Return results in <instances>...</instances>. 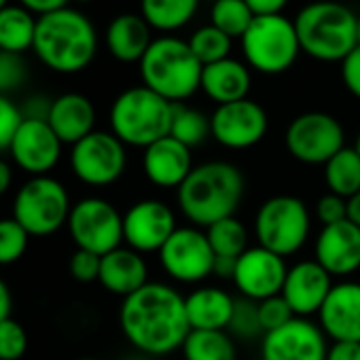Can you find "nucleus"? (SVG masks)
<instances>
[{
    "mask_svg": "<svg viewBox=\"0 0 360 360\" xmlns=\"http://www.w3.org/2000/svg\"><path fill=\"white\" fill-rule=\"evenodd\" d=\"M125 339L144 356H165L183 347L191 333L185 297L163 282H148L125 297L119 309Z\"/></svg>",
    "mask_w": 360,
    "mask_h": 360,
    "instance_id": "1",
    "label": "nucleus"
},
{
    "mask_svg": "<svg viewBox=\"0 0 360 360\" xmlns=\"http://www.w3.org/2000/svg\"><path fill=\"white\" fill-rule=\"evenodd\" d=\"M246 183L240 167L229 161H208L191 169L176 189V202L183 217L200 229L236 214L244 200Z\"/></svg>",
    "mask_w": 360,
    "mask_h": 360,
    "instance_id": "2",
    "label": "nucleus"
},
{
    "mask_svg": "<svg viewBox=\"0 0 360 360\" xmlns=\"http://www.w3.org/2000/svg\"><path fill=\"white\" fill-rule=\"evenodd\" d=\"M32 51L49 70L60 75H77L96 60V26L87 15L70 7L43 15L37 22Z\"/></svg>",
    "mask_w": 360,
    "mask_h": 360,
    "instance_id": "3",
    "label": "nucleus"
},
{
    "mask_svg": "<svg viewBox=\"0 0 360 360\" xmlns=\"http://www.w3.org/2000/svg\"><path fill=\"white\" fill-rule=\"evenodd\" d=\"M202 72L204 66L193 56L189 43L172 34L153 39L140 60L142 85L172 104H183L202 89Z\"/></svg>",
    "mask_w": 360,
    "mask_h": 360,
    "instance_id": "4",
    "label": "nucleus"
},
{
    "mask_svg": "<svg viewBox=\"0 0 360 360\" xmlns=\"http://www.w3.org/2000/svg\"><path fill=\"white\" fill-rule=\"evenodd\" d=\"M356 24L354 11L333 0L305 5L295 18L301 51L318 62H343L358 45Z\"/></svg>",
    "mask_w": 360,
    "mask_h": 360,
    "instance_id": "5",
    "label": "nucleus"
},
{
    "mask_svg": "<svg viewBox=\"0 0 360 360\" xmlns=\"http://www.w3.org/2000/svg\"><path fill=\"white\" fill-rule=\"evenodd\" d=\"M174 104L148 87H129L121 91L110 106V131L125 146L146 148L169 136Z\"/></svg>",
    "mask_w": 360,
    "mask_h": 360,
    "instance_id": "6",
    "label": "nucleus"
},
{
    "mask_svg": "<svg viewBox=\"0 0 360 360\" xmlns=\"http://www.w3.org/2000/svg\"><path fill=\"white\" fill-rule=\"evenodd\" d=\"M70 210L66 187L51 176L28 178L13 200V219L30 238H47L60 231L68 223Z\"/></svg>",
    "mask_w": 360,
    "mask_h": 360,
    "instance_id": "7",
    "label": "nucleus"
},
{
    "mask_svg": "<svg viewBox=\"0 0 360 360\" xmlns=\"http://www.w3.org/2000/svg\"><path fill=\"white\" fill-rule=\"evenodd\" d=\"M242 51L250 68L261 75L286 72L301 53L295 22L284 15H259L242 37Z\"/></svg>",
    "mask_w": 360,
    "mask_h": 360,
    "instance_id": "8",
    "label": "nucleus"
},
{
    "mask_svg": "<svg viewBox=\"0 0 360 360\" xmlns=\"http://www.w3.org/2000/svg\"><path fill=\"white\" fill-rule=\"evenodd\" d=\"M311 219L303 200L295 195H276L261 204L255 217V233L259 246L290 257L307 242Z\"/></svg>",
    "mask_w": 360,
    "mask_h": 360,
    "instance_id": "9",
    "label": "nucleus"
},
{
    "mask_svg": "<svg viewBox=\"0 0 360 360\" xmlns=\"http://www.w3.org/2000/svg\"><path fill=\"white\" fill-rule=\"evenodd\" d=\"M66 227L79 250L98 257L112 252L123 242V217L102 198H85L72 204Z\"/></svg>",
    "mask_w": 360,
    "mask_h": 360,
    "instance_id": "10",
    "label": "nucleus"
},
{
    "mask_svg": "<svg viewBox=\"0 0 360 360\" xmlns=\"http://www.w3.org/2000/svg\"><path fill=\"white\" fill-rule=\"evenodd\" d=\"M284 144L297 161L307 165H324L345 146V131L333 115L311 110L288 123Z\"/></svg>",
    "mask_w": 360,
    "mask_h": 360,
    "instance_id": "11",
    "label": "nucleus"
},
{
    "mask_svg": "<svg viewBox=\"0 0 360 360\" xmlns=\"http://www.w3.org/2000/svg\"><path fill=\"white\" fill-rule=\"evenodd\" d=\"M127 165L125 144L112 131H91L70 150V167L81 183L108 187L123 176Z\"/></svg>",
    "mask_w": 360,
    "mask_h": 360,
    "instance_id": "12",
    "label": "nucleus"
},
{
    "mask_svg": "<svg viewBox=\"0 0 360 360\" xmlns=\"http://www.w3.org/2000/svg\"><path fill=\"white\" fill-rule=\"evenodd\" d=\"M214 250L200 227H178L159 250L163 271L183 284H198L212 276Z\"/></svg>",
    "mask_w": 360,
    "mask_h": 360,
    "instance_id": "13",
    "label": "nucleus"
},
{
    "mask_svg": "<svg viewBox=\"0 0 360 360\" xmlns=\"http://www.w3.org/2000/svg\"><path fill=\"white\" fill-rule=\"evenodd\" d=\"M267 112L255 100L221 104L210 117L212 138L231 150H244L259 144L267 134Z\"/></svg>",
    "mask_w": 360,
    "mask_h": 360,
    "instance_id": "14",
    "label": "nucleus"
},
{
    "mask_svg": "<svg viewBox=\"0 0 360 360\" xmlns=\"http://www.w3.org/2000/svg\"><path fill=\"white\" fill-rule=\"evenodd\" d=\"M176 229L172 208L159 200L136 202L123 214V242L140 255L159 252Z\"/></svg>",
    "mask_w": 360,
    "mask_h": 360,
    "instance_id": "15",
    "label": "nucleus"
},
{
    "mask_svg": "<svg viewBox=\"0 0 360 360\" xmlns=\"http://www.w3.org/2000/svg\"><path fill=\"white\" fill-rule=\"evenodd\" d=\"M326 335L307 318H292L261 341V360H326Z\"/></svg>",
    "mask_w": 360,
    "mask_h": 360,
    "instance_id": "16",
    "label": "nucleus"
},
{
    "mask_svg": "<svg viewBox=\"0 0 360 360\" xmlns=\"http://www.w3.org/2000/svg\"><path fill=\"white\" fill-rule=\"evenodd\" d=\"M286 271L288 267L284 263V257L263 246H255L238 257L233 284L238 286L242 297L263 301L282 292Z\"/></svg>",
    "mask_w": 360,
    "mask_h": 360,
    "instance_id": "17",
    "label": "nucleus"
},
{
    "mask_svg": "<svg viewBox=\"0 0 360 360\" xmlns=\"http://www.w3.org/2000/svg\"><path fill=\"white\" fill-rule=\"evenodd\" d=\"M13 163L30 176H47L62 155V140L45 119H24L11 142Z\"/></svg>",
    "mask_w": 360,
    "mask_h": 360,
    "instance_id": "18",
    "label": "nucleus"
},
{
    "mask_svg": "<svg viewBox=\"0 0 360 360\" xmlns=\"http://www.w3.org/2000/svg\"><path fill=\"white\" fill-rule=\"evenodd\" d=\"M333 276L318 261H301L286 271L282 297L297 318L318 314L333 288Z\"/></svg>",
    "mask_w": 360,
    "mask_h": 360,
    "instance_id": "19",
    "label": "nucleus"
},
{
    "mask_svg": "<svg viewBox=\"0 0 360 360\" xmlns=\"http://www.w3.org/2000/svg\"><path fill=\"white\" fill-rule=\"evenodd\" d=\"M318 316L326 339L360 343V282L333 284Z\"/></svg>",
    "mask_w": 360,
    "mask_h": 360,
    "instance_id": "20",
    "label": "nucleus"
},
{
    "mask_svg": "<svg viewBox=\"0 0 360 360\" xmlns=\"http://www.w3.org/2000/svg\"><path fill=\"white\" fill-rule=\"evenodd\" d=\"M314 257L330 276H352L360 269V227L349 221L322 227L314 246Z\"/></svg>",
    "mask_w": 360,
    "mask_h": 360,
    "instance_id": "21",
    "label": "nucleus"
},
{
    "mask_svg": "<svg viewBox=\"0 0 360 360\" xmlns=\"http://www.w3.org/2000/svg\"><path fill=\"white\" fill-rule=\"evenodd\" d=\"M142 169L155 187L178 189L193 169L191 148L172 136H165L144 148Z\"/></svg>",
    "mask_w": 360,
    "mask_h": 360,
    "instance_id": "22",
    "label": "nucleus"
},
{
    "mask_svg": "<svg viewBox=\"0 0 360 360\" xmlns=\"http://www.w3.org/2000/svg\"><path fill=\"white\" fill-rule=\"evenodd\" d=\"M47 123L62 140V144H77L91 131H96V108L83 94H62L51 102Z\"/></svg>",
    "mask_w": 360,
    "mask_h": 360,
    "instance_id": "23",
    "label": "nucleus"
},
{
    "mask_svg": "<svg viewBox=\"0 0 360 360\" xmlns=\"http://www.w3.org/2000/svg\"><path fill=\"white\" fill-rule=\"evenodd\" d=\"M98 282L117 297H129L148 284V267L140 252L131 248H115L102 257Z\"/></svg>",
    "mask_w": 360,
    "mask_h": 360,
    "instance_id": "24",
    "label": "nucleus"
},
{
    "mask_svg": "<svg viewBox=\"0 0 360 360\" xmlns=\"http://www.w3.org/2000/svg\"><path fill=\"white\" fill-rule=\"evenodd\" d=\"M150 26L142 15L123 13L117 15L106 28V49L110 56L123 64H134L144 58L146 49L153 43Z\"/></svg>",
    "mask_w": 360,
    "mask_h": 360,
    "instance_id": "25",
    "label": "nucleus"
},
{
    "mask_svg": "<svg viewBox=\"0 0 360 360\" xmlns=\"http://www.w3.org/2000/svg\"><path fill=\"white\" fill-rule=\"evenodd\" d=\"M252 79H250V70L246 64L227 58L221 60L217 64L204 66L202 72V91L221 104H231V102H240L248 98Z\"/></svg>",
    "mask_w": 360,
    "mask_h": 360,
    "instance_id": "26",
    "label": "nucleus"
},
{
    "mask_svg": "<svg viewBox=\"0 0 360 360\" xmlns=\"http://www.w3.org/2000/svg\"><path fill=\"white\" fill-rule=\"evenodd\" d=\"M236 299L217 286L195 288L185 297L191 330H227Z\"/></svg>",
    "mask_w": 360,
    "mask_h": 360,
    "instance_id": "27",
    "label": "nucleus"
},
{
    "mask_svg": "<svg viewBox=\"0 0 360 360\" xmlns=\"http://www.w3.org/2000/svg\"><path fill=\"white\" fill-rule=\"evenodd\" d=\"M39 18L22 5H9L0 11V51L24 56L34 45Z\"/></svg>",
    "mask_w": 360,
    "mask_h": 360,
    "instance_id": "28",
    "label": "nucleus"
},
{
    "mask_svg": "<svg viewBox=\"0 0 360 360\" xmlns=\"http://www.w3.org/2000/svg\"><path fill=\"white\" fill-rule=\"evenodd\" d=\"M200 0H140L142 18L150 28L172 34L185 28L198 13Z\"/></svg>",
    "mask_w": 360,
    "mask_h": 360,
    "instance_id": "29",
    "label": "nucleus"
},
{
    "mask_svg": "<svg viewBox=\"0 0 360 360\" xmlns=\"http://www.w3.org/2000/svg\"><path fill=\"white\" fill-rule=\"evenodd\" d=\"M324 180L330 193L349 200L360 191V155L356 148L343 146L324 163Z\"/></svg>",
    "mask_w": 360,
    "mask_h": 360,
    "instance_id": "30",
    "label": "nucleus"
},
{
    "mask_svg": "<svg viewBox=\"0 0 360 360\" xmlns=\"http://www.w3.org/2000/svg\"><path fill=\"white\" fill-rule=\"evenodd\" d=\"M185 360H236L238 349L227 330H191L183 343Z\"/></svg>",
    "mask_w": 360,
    "mask_h": 360,
    "instance_id": "31",
    "label": "nucleus"
},
{
    "mask_svg": "<svg viewBox=\"0 0 360 360\" xmlns=\"http://www.w3.org/2000/svg\"><path fill=\"white\" fill-rule=\"evenodd\" d=\"M169 136L183 142L185 146L193 148L200 146L210 131V117H206L202 110L185 106V104H174V117H172V129Z\"/></svg>",
    "mask_w": 360,
    "mask_h": 360,
    "instance_id": "32",
    "label": "nucleus"
},
{
    "mask_svg": "<svg viewBox=\"0 0 360 360\" xmlns=\"http://www.w3.org/2000/svg\"><path fill=\"white\" fill-rule=\"evenodd\" d=\"M208 242L214 250V257H231L238 259L248 250V231L242 221L236 217L223 219L206 229Z\"/></svg>",
    "mask_w": 360,
    "mask_h": 360,
    "instance_id": "33",
    "label": "nucleus"
},
{
    "mask_svg": "<svg viewBox=\"0 0 360 360\" xmlns=\"http://www.w3.org/2000/svg\"><path fill=\"white\" fill-rule=\"evenodd\" d=\"M210 20L212 26L225 32L229 39H242L255 22V13L246 5V0H214Z\"/></svg>",
    "mask_w": 360,
    "mask_h": 360,
    "instance_id": "34",
    "label": "nucleus"
},
{
    "mask_svg": "<svg viewBox=\"0 0 360 360\" xmlns=\"http://www.w3.org/2000/svg\"><path fill=\"white\" fill-rule=\"evenodd\" d=\"M187 43L202 66H210L221 60H227L231 53V39L219 28H214L212 24L195 30Z\"/></svg>",
    "mask_w": 360,
    "mask_h": 360,
    "instance_id": "35",
    "label": "nucleus"
},
{
    "mask_svg": "<svg viewBox=\"0 0 360 360\" xmlns=\"http://www.w3.org/2000/svg\"><path fill=\"white\" fill-rule=\"evenodd\" d=\"M227 330L233 337L244 339V341H250V339H257L259 335H265L261 328V320H259V303L252 299H246V297L236 299L233 314H231Z\"/></svg>",
    "mask_w": 360,
    "mask_h": 360,
    "instance_id": "36",
    "label": "nucleus"
},
{
    "mask_svg": "<svg viewBox=\"0 0 360 360\" xmlns=\"http://www.w3.org/2000/svg\"><path fill=\"white\" fill-rule=\"evenodd\" d=\"M28 231L11 217L0 219V265L18 263L28 250Z\"/></svg>",
    "mask_w": 360,
    "mask_h": 360,
    "instance_id": "37",
    "label": "nucleus"
},
{
    "mask_svg": "<svg viewBox=\"0 0 360 360\" xmlns=\"http://www.w3.org/2000/svg\"><path fill=\"white\" fill-rule=\"evenodd\" d=\"M26 352H28L26 328L13 318L0 322V360H22Z\"/></svg>",
    "mask_w": 360,
    "mask_h": 360,
    "instance_id": "38",
    "label": "nucleus"
},
{
    "mask_svg": "<svg viewBox=\"0 0 360 360\" xmlns=\"http://www.w3.org/2000/svg\"><path fill=\"white\" fill-rule=\"evenodd\" d=\"M28 81V64L18 53L0 51V96L18 91Z\"/></svg>",
    "mask_w": 360,
    "mask_h": 360,
    "instance_id": "39",
    "label": "nucleus"
},
{
    "mask_svg": "<svg viewBox=\"0 0 360 360\" xmlns=\"http://www.w3.org/2000/svg\"><path fill=\"white\" fill-rule=\"evenodd\" d=\"M257 303H259V320H261L263 333H271V330L288 324L292 318H297L282 295H276V297H269V299H263Z\"/></svg>",
    "mask_w": 360,
    "mask_h": 360,
    "instance_id": "40",
    "label": "nucleus"
},
{
    "mask_svg": "<svg viewBox=\"0 0 360 360\" xmlns=\"http://www.w3.org/2000/svg\"><path fill=\"white\" fill-rule=\"evenodd\" d=\"M22 121H24L22 108L9 96H0V153L11 148V142Z\"/></svg>",
    "mask_w": 360,
    "mask_h": 360,
    "instance_id": "41",
    "label": "nucleus"
},
{
    "mask_svg": "<svg viewBox=\"0 0 360 360\" xmlns=\"http://www.w3.org/2000/svg\"><path fill=\"white\" fill-rule=\"evenodd\" d=\"M100 263H102V257L77 248L75 255L70 257L68 269L77 282H94L100 278Z\"/></svg>",
    "mask_w": 360,
    "mask_h": 360,
    "instance_id": "42",
    "label": "nucleus"
},
{
    "mask_svg": "<svg viewBox=\"0 0 360 360\" xmlns=\"http://www.w3.org/2000/svg\"><path fill=\"white\" fill-rule=\"evenodd\" d=\"M316 219H318V223H322V227L347 221V200H343L335 193L322 195L316 202Z\"/></svg>",
    "mask_w": 360,
    "mask_h": 360,
    "instance_id": "43",
    "label": "nucleus"
},
{
    "mask_svg": "<svg viewBox=\"0 0 360 360\" xmlns=\"http://www.w3.org/2000/svg\"><path fill=\"white\" fill-rule=\"evenodd\" d=\"M341 79L347 91L360 100V45H356L341 62Z\"/></svg>",
    "mask_w": 360,
    "mask_h": 360,
    "instance_id": "44",
    "label": "nucleus"
},
{
    "mask_svg": "<svg viewBox=\"0 0 360 360\" xmlns=\"http://www.w3.org/2000/svg\"><path fill=\"white\" fill-rule=\"evenodd\" d=\"M326 360H360L358 341H333L326 352Z\"/></svg>",
    "mask_w": 360,
    "mask_h": 360,
    "instance_id": "45",
    "label": "nucleus"
},
{
    "mask_svg": "<svg viewBox=\"0 0 360 360\" xmlns=\"http://www.w3.org/2000/svg\"><path fill=\"white\" fill-rule=\"evenodd\" d=\"M68 3H70V0H20V5L24 9H28L37 18H43V15L53 13V11L66 9Z\"/></svg>",
    "mask_w": 360,
    "mask_h": 360,
    "instance_id": "46",
    "label": "nucleus"
},
{
    "mask_svg": "<svg viewBox=\"0 0 360 360\" xmlns=\"http://www.w3.org/2000/svg\"><path fill=\"white\" fill-rule=\"evenodd\" d=\"M246 5L250 7L255 18H259V15H282V9L288 5V0H246Z\"/></svg>",
    "mask_w": 360,
    "mask_h": 360,
    "instance_id": "47",
    "label": "nucleus"
},
{
    "mask_svg": "<svg viewBox=\"0 0 360 360\" xmlns=\"http://www.w3.org/2000/svg\"><path fill=\"white\" fill-rule=\"evenodd\" d=\"M236 263H238V259H231V257H217V259H214L212 274H214L217 278H221V280H233Z\"/></svg>",
    "mask_w": 360,
    "mask_h": 360,
    "instance_id": "48",
    "label": "nucleus"
},
{
    "mask_svg": "<svg viewBox=\"0 0 360 360\" xmlns=\"http://www.w3.org/2000/svg\"><path fill=\"white\" fill-rule=\"evenodd\" d=\"M11 309H13V297L11 290L7 286V282L0 278V322L11 318Z\"/></svg>",
    "mask_w": 360,
    "mask_h": 360,
    "instance_id": "49",
    "label": "nucleus"
},
{
    "mask_svg": "<svg viewBox=\"0 0 360 360\" xmlns=\"http://www.w3.org/2000/svg\"><path fill=\"white\" fill-rule=\"evenodd\" d=\"M11 183H13V169L5 159H0V198L11 189Z\"/></svg>",
    "mask_w": 360,
    "mask_h": 360,
    "instance_id": "50",
    "label": "nucleus"
},
{
    "mask_svg": "<svg viewBox=\"0 0 360 360\" xmlns=\"http://www.w3.org/2000/svg\"><path fill=\"white\" fill-rule=\"evenodd\" d=\"M347 221L360 227V191L347 200Z\"/></svg>",
    "mask_w": 360,
    "mask_h": 360,
    "instance_id": "51",
    "label": "nucleus"
},
{
    "mask_svg": "<svg viewBox=\"0 0 360 360\" xmlns=\"http://www.w3.org/2000/svg\"><path fill=\"white\" fill-rule=\"evenodd\" d=\"M356 39H358V45H360V18H358V24H356Z\"/></svg>",
    "mask_w": 360,
    "mask_h": 360,
    "instance_id": "52",
    "label": "nucleus"
},
{
    "mask_svg": "<svg viewBox=\"0 0 360 360\" xmlns=\"http://www.w3.org/2000/svg\"><path fill=\"white\" fill-rule=\"evenodd\" d=\"M354 148H356V153L360 155V131H358V138H356V144H354Z\"/></svg>",
    "mask_w": 360,
    "mask_h": 360,
    "instance_id": "53",
    "label": "nucleus"
},
{
    "mask_svg": "<svg viewBox=\"0 0 360 360\" xmlns=\"http://www.w3.org/2000/svg\"><path fill=\"white\" fill-rule=\"evenodd\" d=\"M11 3H9V0H0V11H3L5 7H9Z\"/></svg>",
    "mask_w": 360,
    "mask_h": 360,
    "instance_id": "54",
    "label": "nucleus"
},
{
    "mask_svg": "<svg viewBox=\"0 0 360 360\" xmlns=\"http://www.w3.org/2000/svg\"><path fill=\"white\" fill-rule=\"evenodd\" d=\"M75 3H81V5H87V3H94V0H75Z\"/></svg>",
    "mask_w": 360,
    "mask_h": 360,
    "instance_id": "55",
    "label": "nucleus"
},
{
    "mask_svg": "<svg viewBox=\"0 0 360 360\" xmlns=\"http://www.w3.org/2000/svg\"><path fill=\"white\" fill-rule=\"evenodd\" d=\"M77 360H100V358H77Z\"/></svg>",
    "mask_w": 360,
    "mask_h": 360,
    "instance_id": "56",
    "label": "nucleus"
}]
</instances>
